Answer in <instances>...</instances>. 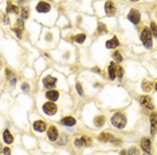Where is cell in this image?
<instances>
[{
    "instance_id": "1",
    "label": "cell",
    "mask_w": 157,
    "mask_h": 155,
    "mask_svg": "<svg viewBox=\"0 0 157 155\" xmlns=\"http://www.w3.org/2000/svg\"><path fill=\"white\" fill-rule=\"evenodd\" d=\"M112 124L117 128H124L126 126V116L121 113H117L112 116Z\"/></svg>"
},
{
    "instance_id": "24",
    "label": "cell",
    "mask_w": 157,
    "mask_h": 155,
    "mask_svg": "<svg viewBox=\"0 0 157 155\" xmlns=\"http://www.w3.org/2000/svg\"><path fill=\"white\" fill-rule=\"evenodd\" d=\"M85 39H86L85 34H78L77 36H74V42H77V43H83Z\"/></svg>"
},
{
    "instance_id": "27",
    "label": "cell",
    "mask_w": 157,
    "mask_h": 155,
    "mask_svg": "<svg viewBox=\"0 0 157 155\" xmlns=\"http://www.w3.org/2000/svg\"><path fill=\"white\" fill-rule=\"evenodd\" d=\"M122 76H124V70H122L121 66H117V78L122 79Z\"/></svg>"
},
{
    "instance_id": "12",
    "label": "cell",
    "mask_w": 157,
    "mask_h": 155,
    "mask_svg": "<svg viewBox=\"0 0 157 155\" xmlns=\"http://www.w3.org/2000/svg\"><path fill=\"white\" fill-rule=\"evenodd\" d=\"M75 123H77V120H75V118H73V116H65L61 119V124L67 126V127L75 126Z\"/></svg>"
},
{
    "instance_id": "11",
    "label": "cell",
    "mask_w": 157,
    "mask_h": 155,
    "mask_svg": "<svg viewBox=\"0 0 157 155\" xmlns=\"http://www.w3.org/2000/svg\"><path fill=\"white\" fill-rule=\"evenodd\" d=\"M90 145H91V139L87 136H82V138L75 139V146H78V147H82V146H90Z\"/></svg>"
},
{
    "instance_id": "19",
    "label": "cell",
    "mask_w": 157,
    "mask_h": 155,
    "mask_svg": "<svg viewBox=\"0 0 157 155\" xmlns=\"http://www.w3.org/2000/svg\"><path fill=\"white\" fill-rule=\"evenodd\" d=\"M98 139L101 140V142H113L114 138L110 135V134H107V133H102V134H99Z\"/></svg>"
},
{
    "instance_id": "31",
    "label": "cell",
    "mask_w": 157,
    "mask_h": 155,
    "mask_svg": "<svg viewBox=\"0 0 157 155\" xmlns=\"http://www.w3.org/2000/svg\"><path fill=\"white\" fill-rule=\"evenodd\" d=\"M128 154H129V155H138V150L134 148V147H132L129 151H128Z\"/></svg>"
},
{
    "instance_id": "30",
    "label": "cell",
    "mask_w": 157,
    "mask_h": 155,
    "mask_svg": "<svg viewBox=\"0 0 157 155\" xmlns=\"http://www.w3.org/2000/svg\"><path fill=\"white\" fill-rule=\"evenodd\" d=\"M77 91H78V94L79 95H83V90H82V86H81V83H77Z\"/></svg>"
},
{
    "instance_id": "36",
    "label": "cell",
    "mask_w": 157,
    "mask_h": 155,
    "mask_svg": "<svg viewBox=\"0 0 157 155\" xmlns=\"http://www.w3.org/2000/svg\"><path fill=\"white\" fill-rule=\"evenodd\" d=\"M156 91H157V83H156Z\"/></svg>"
},
{
    "instance_id": "3",
    "label": "cell",
    "mask_w": 157,
    "mask_h": 155,
    "mask_svg": "<svg viewBox=\"0 0 157 155\" xmlns=\"http://www.w3.org/2000/svg\"><path fill=\"white\" fill-rule=\"evenodd\" d=\"M56 111H58V107H56V104L54 102H50V100H48L47 103L43 104V113L47 114V115H55Z\"/></svg>"
},
{
    "instance_id": "37",
    "label": "cell",
    "mask_w": 157,
    "mask_h": 155,
    "mask_svg": "<svg viewBox=\"0 0 157 155\" xmlns=\"http://www.w3.org/2000/svg\"><path fill=\"white\" fill-rule=\"evenodd\" d=\"M20 1H23V0H20Z\"/></svg>"
},
{
    "instance_id": "2",
    "label": "cell",
    "mask_w": 157,
    "mask_h": 155,
    "mask_svg": "<svg viewBox=\"0 0 157 155\" xmlns=\"http://www.w3.org/2000/svg\"><path fill=\"white\" fill-rule=\"evenodd\" d=\"M152 32H150V30L148 27H145L144 30H142L141 32V40L142 43H144V45L146 48H152Z\"/></svg>"
},
{
    "instance_id": "35",
    "label": "cell",
    "mask_w": 157,
    "mask_h": 155,
    "mask_svg": "<svg viewBox=\"0 0 157 155\" xmlns=\"http://www.w3.org/2000/svg\"><path fill=\"white\" fill-rule=\"evenodd\" d=\"M132 1H138V0H132Z\"/></svg>"
},
{
    "instance_id": "28",
    "label": "cell",
    "mask_w": 157,
    "mask_h": 155,
    "mask_svg": "<svg viewBox=\"0 0 157 155\" xmlns=\"http://www.w3.org/2000/svg\"><path fill=\"white\" fill-rule=\"evenodd\" d=\"M113 58H114V60H117V62H122V56H121V54H119V52H117V51H114V52H113Z\"/></svg>"
},
{
    "instance_id": "23",
    "label": "cell",
    "mask_w": 157,
    "mask_h": 155,
    "mask_svg": "<svg viewBox=\"0 0 157 155\" xmlns=\"http://www.w3.org/2000/svg\"><path fill=\"white\" fill-rule=\"evenodd\" d=\"M142 90L146 91V92H149V91L152 90V83L148 82V80H144V82H142Z\"/></svg>"
},
{
    "instance_id": "17",
    "label": "cell",
    "mask_w": 157,
    "mask_h": 155,
    "mask_svg": "<svg viewBox=\"0 0 157 155\" xmlns=\"http://www.w3.org/2000/svg\"><path fill=\"white\" fill-rule=\"evenodd\" d=\"M105 45H106V48H117L119 45V40L117 38H112L110 40H107Z\"/></svg>"
},
{
    "instance_id": "13",
    "label": "cell",
    "mask_w": 157,
    "mask_h": 155,
    "mask_svg": "<svg viewBox=\"0 0 157 155\" xmlns=\"http://www.w3.org/2000/svg\"><path fill=\"white\" fill-rule=\"evenodd\" d=\"M105 12H106V15L112 16L114 15V12H116V7H114V3L113 1H106L105 3Z\"/></svg>"
},
{
    "instance_id": "18",
    "label": "cell",
    "mask_w": 157,
    "mask_h": 155,
    "mask_svg": "<svg viewBox=\"0 0 157 155\" xmlns=\"http://www.w3.org/2000/svg\"><path fill=\"white\" fill-rule=\"evenodd\" d=\"M3 139H4V142L7 143V145H11V143L14 142L12 134H11L8 130H4V133H3Z\"/></svg>"
},
{
    "instance_id": "15",
    "label": "cell",
    "mask_w": 157,
    "mask_h": 155,
    "mask_svg": "<svg viewBox=\"0 0 157 155\" xmlns=\"http://www.w3.org/2000/svg\"><path fill=\"white\" fill-rule=\"evenodd\" d=\"M34 130L38 131V133H42V131L46 130V123L43 120H35L34 122Z\"/></svg>"
},
{
    "instance_id": "34",
    "label": "cell",
    "mask_w": 157,
    "mask_h": 155,
    "mask_svg": "<svg viewBox=\"0 0 157 155\" xmlns=\"http://www.w3.org/2000/svg\"><path fill=\"white\" fill-rule=\"evenodd\" d=\"M121 155H129V154H128V151H125V150H122V151H121Z\"/></svg>"
},
{
    "instance_id": "26",
    "label": "cell",
    "mask_w": 157,
    "mask_h": 155,
    "mask_svg": "<svg viewBox=\"0 0 157 155\" xmlns=\"http://www.w3.org/2000/svg\"><path fill=\"white\" fill-rule=\"evenodd\" d=\"M104 32H107V28L105 27L102 23H99L98 24V31H97V34H104Z\"/></svg>"
},
{
    "instance_id": "9",
    "label": "cell",
    "mask_w": 157,
    "mask_h": 155,
    "mask_svg": "<svg viewBox=\"0 0 157 155\" xmlns=\"http://www.w3.org/2000/svg\"><path fill=\"white\" fill-rule=\"evenodd\" d=\"M141 147H142V150H144L146 154H150V153H152V143H150V140L148 139V138H142V140H141Z\"/></svg>"
},
{
    "instance_id": "22",
    "label": "cell",
    "mask_w": 157,
    "mask_h": 155,
    "mask_svg": "<svg viewBox=\"0 0 157 155\" xmlns=\"http://www.w3.org/2000/svg\"><path fill=\"white\" fill-rule=\"evenodd\" d=\"M7 12H8V13H11V12L18 13V12H19V8L15 7V5H14V3L8 1V4H7Z\"/></svg>"
},
{
    "instance_id": "7",
    "label": "cell",
    "mask_w": 157,
    "mask_h": 155,
    "mask_svg": "<svg viewBox=\"0 0 157 155\" xmlns=\"http://www.w3.org/2000/svg\"><path fill=\"white\" fill-rule=\"evenodd\" d=\"M47 136L51 142H55V140L58 139V128H56L55 126H51L47 131Z\"/></svg>"
},
{
    "instance_id": "20",
    "label": "cell",
    "mask_w": 157,
    "mask_h": 155,
    "mask_svg": "<svg viewBox=\"0 0 157 155\" xmlns=\"http://www.w3.org/2000/svg\"><path fill=\"white\" fill-rule=\"evenodd\" d=\"M14 30H15L16 35L20 38V36H22V32H23V22H22V20H18V22H16V27L14 28Z\"/></svg>"
},
{
    "instance_id": "5",
    "label": "cell",
    "mask_w": 157,
    "mask_h": 155,
    "mask_svg": "<svg viewBox=\"0 0 157 155\" xmlns=\"http://www.w3.org/2000/svg\"><path fill=\"white\" fill-rule=\"evenodd\" d=\"M138 102L141 103L145 108H148V110H153V103H152V100H150L149 96H140Z\"/></svg>"
},
{
    "instance_id": "25",
    "label": "cell",
    "mask_w": 157,
    "mask_h": 155,
    "mask_svg": "<svg viewBox=\"0 0 157 155\" xmlns=\"http://www.w3.org/2000/svg\"><path fill=\"white\" fill-rule=\"evenodd\" d=\"M150 32H152L153 36H157V24L155 22L150 23Z\"/></svg>"
},
{
    "instance_id": "33",
    "label": "cell",
    "mask_w": 157,
    "mask_h": 155,
    "mask_svg": "<svg viewBox=\"0 0 157 155\" xmlns=\"http://www.w3.org/2000/svg\"><path fill=\"white\" fill-rule=\"evenodd\" d=\"M23 90H24V91L28 90V84H27V83H24V84H23Z\"/></svg>"
},
{
    "instance_id": "6",
    "label": "cell",
    "mask_w": 157,
    "mask_h": 155,
    "mask_svg": "<svg viewBox=\"0 0 157 155\" xmlns=\"http://www.w3.org/2000/svg\"><path fill=\"white\" fill-rule=\"evenodd\" d=\"M56 84V78L54 76H46L43 79V86L46 88H54Z\"/></svg>"
},
{
    "instance_id": "10",
    "label": "cell",
    "mask_w": 157,
    "mask_h": 155,
    "mask_svg": "<svg viewBox=\"0 0 157 155\" xmlns=\"http://www.w3.org/2000/svg\"><path fill=\"white\" fill-rule=\"evenodd\" d=\"M156 131H157V114L153 113L150 115V134L155 135Z\"/></svg>"
},
{
    "instance_id": "14",
    "label": "cell",
    "mask_w": 157,
    "mask_h": 155,
    "mask_svg": "<svg viewBox=\"0 0 157 155\" xmlns=\"http://www.w3.org/2000/svg\"><path fill=\"white\" fill-rule=\"evenodd\" d=\"M46 98H47L50 102H55V100H58V98H59V92L55 90H50V91L46 92Z\"/></svg>"
},
{
    "instance_id": "21",
    "label": "cell",
    "mask_w": 157,
    "mask_h": 155,
    "mask_svg": "<svg viewBox=\"0 0 157 155\" xmlns=\"http://www.w3.org/2000/svg\"><path fill=\"white\" fill-rule=\"evenodd\" d=\"M94 124L97 126V127H102V126L105 124V118L102 115H98L94 118Z\"/></svg>"
},
{
    "instance_id": "32",
    "label": "cell",
    "mask_w": 157,
    "mask_h": 155,
    "mask_svg": "<svg viewBox=\"0 0 157 155\" xmlns=\"http://www.w3.org/2000/svg\"><path fill=\"white\" fill-rule=\"evenodd\" d=\"M3 154H4V155H10L11 150H10V148H3Z\"/></svg>"
},
{
    "instance_id": "8",
    "label": "cell",
    "mask_w": 157,
    "mask_h": 155,
    "mask_svg": "<svg viewBox=\"0 0 157 155\" xmlns=\"http://www.w3.org/2000/svg\"><path fill=\"white\" fill-rule=\"evenodd\" d=\"M50 10H51V5L48 4V3H46V1H39L38 5H36V11L41 12V13H46V12H48Z\"/></svg>"
},
{
    "instance_id": "4",
    "label": "cell",
    "mask_w": 157,
    "mask_h": 155,
    "mask_svg": "<svg viewBox=\"0 0 157 155\" xmlns=\"http://www.w3.org/2000/svg\"><path fill=\"white\" fill-rule=\"evenodd\" d=\"M128 20L132 22L133 24H138L140 20H141V15H140V12L137 10H132L129 12V15H128Z\"/></svg>"
},
{
    "instance_id": "16",
    "label": "cell",
    "mask_w": 157,
    "mask_h": 155,
    "mask_svg": "<svg viewBox=\"0 0 157 155\" xmlns=\"http://www.w3.org/2000/svg\"><path fill=\"white\" fill-rule=\"evenodd\" d=\"M109 78L112 80L117 78V64L116 63H110L109 64Z\"/></svg>"
},
{
    "instance_id": "29",
    "label": "cell",
    "mask_w": 157,
    "mask_h": 155,
    "mask_svg": "<svg viewBox=\"0 0 157 155\" xmlns=\"http://www.w3.org/2000/svg\"><path fill=\"white\" fill-rule=\"evenodd\" d=\"M27 18H28V10H27V8H23V10H22V19L26 20Z\"/></svg>"
}]
</instances>
